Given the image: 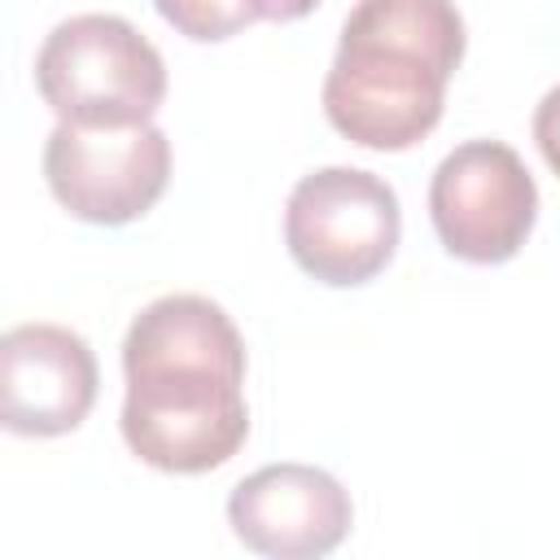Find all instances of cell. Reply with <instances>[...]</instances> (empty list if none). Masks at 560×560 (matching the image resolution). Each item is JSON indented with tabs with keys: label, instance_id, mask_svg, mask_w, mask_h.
I'll return each instance as SVG.
<instances>
[{
	"label": "cell",
	"instance_id": "1",
	"mask_svg": "<svg viewBox=\"0 0 560 560\" xmlns=\"http://www.w3.org/2000/svg\"><path fill=\"white\" fill-rule=\"evenodd\" d=\"M122 438L149 468L192 477L245 446V341L219 302H149L122 337Z\"/></svg>",
	"mask_w": 560,
	"mask_h": 560
},
{
	"label": "cell",
	"instance_id": "2",
	"mask_svg": "<svg viewBox=\"0 0 560 560\" xmlns=\"http://www.w3.org/2000/svg\"><path fill=\"white\" fill-rule=\"evenodd\" d=\"M464 61V18L451 0H359L324 79L328 122L381 153L420 144Z\"/></svg>",
	"mask_w": 560,
	"mask_h": 560
},
{
	"label": "cell",
	"instance_id": "3",
	"mask_svg": "<svg viewBox=\"0 0 560 560\" xmlns=\"http://www.w3.org/2000/svg\"><path fill=\"white\" fill-rule=\"evenodd\" d=\"M35 88L61 122L136 127L166 96L162 52L114 13H79L48 31L35 57Z\"/></svg>",
	"mask_w": 560,
	"mask_h": 560
},
{
	"label": "cell",
	"instance_id": "4",
	"mask_svg": "<svg viewBox=\"0 0 560 560\" xmlns=\"http://www.w3.org/2000/svg\"><path fill=\"white\" fill-rule=\"evenodd\" d=\"M402 214L394 188L359 166H324L293 184L284 245L319 284L350 289L381 276L398 249Z\"/></svg>",
	"mask_w": 560,
	"mask_h": 560
},
{
	"label": "cell",
	"instance_id": "5",
	"mask_svg": "<svg viewBox=\"0 0 560 560\" xmlns=\"http://www.w3.org/2000/svg\"><path fill=\"white\" fill-rule=\"evenodd\" d=\"M44 179L83 223L118 228L153 210L171 179V140L153 122L79 127L57 122L44 140Z\"/></svg>",
	"mask_w": 560,
	"mask_h": 560
},
{
	"label": "cell",
	"instance_id": "6",
	"mask_svg": "<svg viewBox=\"0 0 560 560\" xmlns=\"http://www.w3.org/2000/svg\"><path fill=\"white\" fill-rule=\"evenodd\" d=\"M429 219L446 254L464 262H508L538 219V188L521 153L503 140L451 149L429 184Z\"/></svg>",
	"mask_w": 560,
	"mask_h": 560
},
{
	"label": "cell",
	"instance_id": "7",
	"mask_svg": "<svg viewBox=\"0 0 560 560\" xmlns=\"http://www.w3.org/2000/svg\"><path fill=\"white\" fill-rule=\"evenodd\" d=\"M96 354L61 324H18L0 341V420L22 438H57L96 402Z\"/></svg>",
	"mask_w": 560,
	"mask_h": 560
},
{
	"label": "cell",
	"instance_id": "8",
	"mask_svg": "<svg viewBox=\"0 0 560 560\" xmlns=\"http://www.w3.org/2000/svg\"><path fill=\"white\" fill-rule=\"evenodd\" d=\"M350 521L354 503L341 481L311 464H267L228 494L232 534L276 560L328 556L350 534Z\"/></svg>",
	"mask_w": 560,
	"mask_h": 560
},
{
	"label": "cell",
	"instance_id": "9",
	"mask_svg": "<svg viewBox=\"0 0 560 560\" xmlns=\"http://www.w3.org/2000/svg\"><path fill=\"white\" fill-rule=\"evenodd\" d=\"M153 9L188 39H201V44H214V39H228L236 35L241 26H249V9L245 0H153Z\"/></svg>",
	"mask_w": 560,
	"mask_h": 560
},
{
	"label": "cell",
	"instance_id": "10",
	"mask_svg": "<svg viewBox=\"0 0 560 560\" xmlns=\"http://www.w3.org/2000/svg\"><path fill=\"white\" fill-rule=\"evenodd\" d=\"M534 140H538V153L547 158V166L560 175V88H551L538 109H534Z\"/></svg>",
	"mask_w": 560,
	"mask_h": 560
},
{
	"label": "cell",
	"instance_id": "11",
	"mask_svg": "<svg viewBox=\"0 0 560 560\" xmlns=\"http://www.w3.org/2000/svg\"><path fill=\"white\" fill-rule=\"evenodd\" d=\"M319 0H245L249 18H262V22H293V18H306Z\"/></svg>",
	"mask_w": 560,
	"mask_h": 560
}]
</instances>
